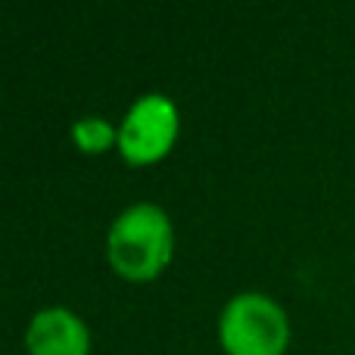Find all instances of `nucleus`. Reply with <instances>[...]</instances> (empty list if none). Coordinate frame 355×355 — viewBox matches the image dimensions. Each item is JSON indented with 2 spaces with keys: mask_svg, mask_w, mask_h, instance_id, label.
Listing matches in <instances>:
<instances>
[{
  "mask_svg": "<svg viewBox=\"0 0 355 355\" xmlns=\"http://www.w3.org/2000/svg\"><path fill=\"white\" fill-rule=\"evenodd\" d=\"M178 106L166 94H144L125 112V122L119 125V150L131 166L156 162L172 150L178 137Z\"/></svg>",
  "mask_w": 355,
  "mask_h": 355,
  "instance_id": "nucleus-3",
  "label": "nucleus"
},
{
  "mask_svg": "<svg viewBox=\"0 0 355 355\" xmlns=\"http://www.w3.org/2000/svg\"><path fill=\"white\" fill-rule=\"evenodd\" d=\"M72 137H75V144H78L85 153H103L110 144L119 141V131L112 128L106 119L85 116V119H78V122L72 125Z\"/></svg>",
  "mask_w": 355,
  "mask_h": 355,
  "instance_id": "nucleus-5",
  "label": "nucleus"
},
{
  "mask_svg": "<svg viewBox=\"0 0 355 355\" xmlns=\"http://www.w3.org/2000/svg\"><path fill=\"white\" fill-rule=\"evenodd\" d=\"M218 340L231 355H284L290 340L287 312L265 293H237L221 309Z\"/></svg>",
  "mask_w": 355,
  "mask_h": 355,
  "instance_id": "nucleus-2",
  "label": "nucleus"
},
{
  "mask_svg": "<svg viewBox=\"0 0 355 355\" xmlns=\"http://www.w3.org/2000/svg\"><path fill=\"white\" fill-rule=\"evenodd\" d=\"M175 234L168 212L156 202H135L110 227V265L128 281H150L172 259Z\"/></svg>",
  "mask_w": 355,
  "mask_h": 355,
  "instance_id": "nucleus-1",
  "label": "nucleus"
},
{
  "mask_svg": "<svg viewBox=\"0 0 355 355\" xmlns=\"http://www.w3.org/2000/svg\"><path fill=\"white\" fill-rule=\"evenodd\" d=\"M25 343H28L31 355H87L91 352V334L75 312L62 306H50L31 318Z\"/></svg>",
  "mask_w": 355,
  "mask_h": 355,
  "instance_id": "nucleus-4",
  "label": "nucleus"
}]
</instances>
